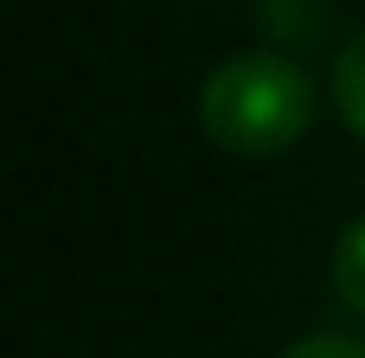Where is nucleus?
<instances>
[{"mask_svg": "<svg viewBox=\"0 0 365 358\" xmlns=\"http://www.w3.org/2000/svg\"><path fill=\"white\" fill-rule=\"evenodd\" d=\"M276 358H365V346L346 333H308V339H289Z\"/></svg>", "mask_w": 365, "mask_h": 358, "instance_id": "nucleus-4", "label": "nucleus"}, {"mask_svg": "<svg viewBox=\"0 0 365 358\" xmlns=\"http://www.w3.org/2000/svg\"><path fill=\"white\" fill-rule=\"evenodd\" d=\"M308 122H314V83L295 58L237 51L199 83V128L237 160H269L295 147Z\"/></svg>", "mask_w": 365, "mask_h": 358, "instance_id": "nucleus-1", "label": "nucleus"}, {"mask_svg": "<svg viewBox=\"0 0 365 358\" xmlns=\"http://www.w3.org/2000/svg\"><path fill=\"white\" fill-rule=\"evenodd\" d=\"M334 295H340V307L365 314V218L346 224V237L334 243Z\"/></svg>", "mask_w": 365, "mask_h": 358, "instance_id": "nucleus-3", "label": "nucleus"}, {"mask_svg": "<svg viewBox=\"0 0 365 358\" xmlns=\"http://www.w3.org/2000/svg\"><path fill=\"white\" fill-rule=\"evenodd\" d=\"M334 102H340V122L365 141V26L346 38V51L334 64Z\"/></svg>", "mask_w": 365, "mask_h": 358, "instance_id": "nucleus-2", "label": "nucleus"}]
</instances>
